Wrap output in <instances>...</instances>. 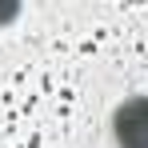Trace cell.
Returning <instances> with one entry per match:
<instances>
[{"label": "cell", "mask_w": 148, "mask_h": 148, "mask_svg": "<svg viewBox=\"0 0 148 148\" xmlns=\"http://www.w3.org/2000/svg\"><path fill=\"white\" fill-rule=\"evenodd\" d=\"M112 148H148V96H128L108 116Z\"/></svg>", "instance_id": "6da1fadb"}]
</instances>
